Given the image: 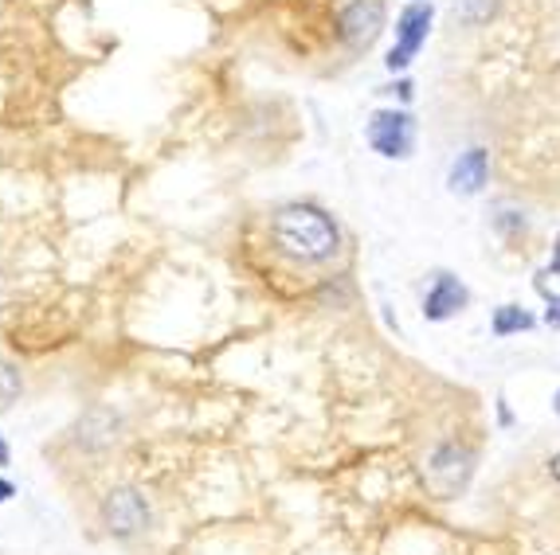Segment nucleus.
Wrapping results in <instances>:
<instances>
[{"instance_id": "obj_9", "label": "nucleus", "mask_w": 560, "mask_h": 555, "mask_svg": "<svg viewBox=\"0 0 560 555\" xmlns=\"http://www.w3.org/2000/svg\"><path fill=\"white\" fill-rule=\"evenodd\" d=\"M533 314H525V309L517 306H498L494 309V336H514V333H525V329H533Z\"/></svg>"}, {"instance_id": "obj_11", "label": "nucleus", "mask_w": 560, "mask_h": 555, "mask_svg": "<svg viewBox=\"0 0 560 555\" xmlns=\"http://www.w3.org/2000/svg\"><path fill=\"white\" fill-rule=\"evenodd\" d=\"M455 12L463 20H470V24H478V20H486L494 12V0H455Z\"/></svg>"}, {"instance_id": "obj_14", "label": "nucleus", "mask_w": 560, "mask_h": 555, "mask_svg": "<svg viewBox=\"0 0 560 555\" xmlns=\"http://www.w3.org/2000/svg\"><path fill=\"white\" fill-rule=\"evenodd\" d=\"M0 465H9V442L0 438Z\"/></svg>"}, {"instance_id": "obj_12", "label": "nucleus", "mask_w": 560, "mask_h": 555, "mask_svg": "<svg viewBox=\"0 0 560 555\" xmlns=\"http://www.w3.org/2000/svg\"><path fill=\"white\" fill-rule=\"evenodd\" d=\"M545 321H549L552 329H560V297H549V309H545Z\"/></svg>"}, {"instance_id": "obj_8", "label": "nucleus", "mask_w": 560, "mask_h": 555, "mask_svg": "<svg viewBox=\"0 0 560 555\" xmlns=\"http://www.w3.org/2000/svg\"><path fill=\"white\" fill-rule=\"evenodd\" d=\"M435 470L431 473H447V485L443 489H455V485L467 482V473H470V453L467 450H458V446H443L440 453H435Z\"/></svg>"}, {"instance_id": "obj_4", "label": "nucleus", "mask_w": 560, "mask_h": 555, "mask_svg": "<svg viewBox=\"0 0 560 555\" xmlns=\"http://www.w3.org/2000/svg\"><path fill=\"white\" fill-rule=\"evenodd\" d=\"M103 520L114 536H138L141 528L150 524V505L133 489H114L103 500Z\"/></svg>"}, {"instance_id": "obj_7", "label": "nucleus", "mask_w": 560, "mask_h": 555, "mask_svg": "<svg viewBox=\"0 0 560 555\" xmlns=\"http://www.w3.org/2000/svg\"><path fill=\"white\" fill-rule=\"evenodd\" d=\"M486 176H490V157H486V149H467V153H458V161L451 165L447 185L455 196H478L486 188Z\"/></svg>"}, {"instance_id": "obj_13", "label": "nucleus", "mask_w": 560, "mask_h": 555, "mask_svg": "<svg viewBox=\"0 0 560 555\" xmlns=\"http://www.w3.org/2000/svg\"><path fill=\"white\" fill-rule=\"evenodd\" d=\"M12 493H16V489H12V482H4V477H0V500H9Z\"/></svg>"}, {"instance_id": "obj_2", "label": "nucleus", "mask_w": 560, "mask_h": 555, "mask_svg": "<svg viewBox=\"0 0 560 555\" xmlns=\"http://www.w3.org/2000/svg\"><path fill=\"white\" fill-rule=\"evenodd\" d=\"M431 16H435L431 0H411L408 9L400 12V20H396V47L388 51V59H384L388 71H404L411 59L420 56V47L428 44Z\"/></svg>"}, {"instance_id": "obj_6", "label": "nucleus", "mask_w": 560, "mask_h": 555, "mask_svg": "<svg viewBox=\"0 0 560 555\" xmlns=\"http://www.w3.org/2000/svg\"><path fill=\"white\" fill-rule=\"evenodd\" d=\"M467 302H470V290L455 274H435L428 297H423V317L428 321H447L458 309H467Z\"/></svg>"}, {"instance_id": "obj_15", "label": "nucleus", "mask_w": 560, "mask_h": 555, "mask_svg": "<svg viewBox=\"0 0 560 555\" xmlns=\"http://www.w3.org/2000/svg\"><path fill=\"white\" fill-rule=\"evenodd\" d=\"M552 270L560 274V235H557V250H552Z\"/></svg>"}, {"instance_id": "obj_5", "label": "nucleus", "mask_w": 560, "mask_h": 555, "mask_svg": "<svg viewBox=\"0 0 560 555\" xmlns=\"http://www.w3.org/2000/svg\"><path fill=\"white\" fill-rule=\"evenodd\" d=\"M384 28V4L381 0H353L346 12H341V36L349 47H369Z\"/></svg>"}, {"instance_id": "obj_16", "label": "nucleus", "mask_w": 560, "mask_h": 555, "mask_svg": "<svg viewBox=\"0 0 560 555\" xmlns=\"http://www.w3.org/2000/svg\"><path fill=\"white\" fill-rule=\"evenodd\" d=\"M552 408H557V415H560V391H557V399H552Z\"/></svg>"}, {"instance_id": "obj_3", "label": "nucleus", "mask_w": 560, "mask_h": 555, "mask_svg": "<svg viewBox=\"0 0 560 555\" xmlns=\"http://www.w3.org/2000/svg\"><path fill=\"white\" fill-rule=\"evenodd\" d=\"M364 138L369 145L388 161H404L411 157V145H416V121L404 110H376L364 126Z\"/></svg>"}, {"instance_id": "obj_1", "label": "nucleus", "mask_w": 560, "mask_h": 555, "mask_svg": "<svg viewBox=\"0 0 560 555\" xmlns=\"http://www.w3.org/2000/svg\"><path fill=\"white\" fill-rule=\"evenodd\" d=\"M271 239L282 255L299 262H326L337 255V227L326 212L306 204L282 208L271 220Z\"/></svg>"}, {"instance_id": "obj_10", "label": "nucleus", "mask_w": 560, "mask_h": 555, "mask_svg": "<svg viewBox=\"0 0 560 555\" xmlns=\"http://www.w3.org/2000/svg\"><path fill=\"white\" fill-rule=\"evenodd\" d=\"M16 395H20V371L9 361H0V415L16 403Z\"/></svg>"}]
</instances>
